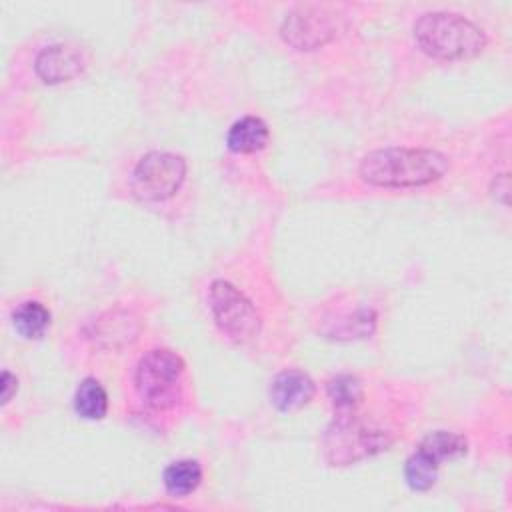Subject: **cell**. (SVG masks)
I'll use <instances>...</instances> for the list:
<instances>
[{
	"mask_svg": "<svg viewBox=\"0 0 512 512\" xmlns=\"http://www.w3.org/2000/svg\"><path fill=\"white\" fill-rule=\"evenodd\" d=\"M414 40L430 58H472L486 46V34L472 20L454 12H428L414 24Z\"/></svg>",
	"mask_w": 512,
	"mask_h": 512,
	"instance_id": "7a4b0ae2",
	"label": "cell"
},
{
	"mask_svg": "<svg viewBox=\"0 0 512 512\" xmlns=\"http://www.w3.org/2000/svg\"><path fill=\"white\" fill-rule=\"evenodd\" d=\"M362 384L352 374H338L328 382V396L338 412H350L362 400Z\"/></svg>",
	"mask_w": 512,
	"mask_h": 512,
	"instance_id": "9a60e30c",
	"label": "cell"
},
{
	"mask_svg": "<svg viewBox=\"0 0 512 512\" xmlns=\"http://www.w3.org/2000/svg\"><path fill=\"white\" fill-rule=\"evenodd\" d=\"M268 138H270V132L262 118L244 116L230 126L226 144L236 154H254L266 148Z\"/></svg>",
	"mask_w": 512,
	"mask_h": 512,
	"instance_id": "9c48e42d",
	"label": "cell"
},
{
	"mask_svg": "<svg viewBox=\"0 0 512 512\" xmlns=\"http://www.w3.org/2000/svg\"><path fill=\"white\" fill-rule=\"evenodd\" d=\"M422 452L432 456L438 464L442 460H454L466 454V440L460 434L446 432V430H436L430 432L418 446Z\"/></svg>",
	"mask_w": 512,
	"mask_h": 512,
	"instance_id": "5bb4252c",
	"label": "cell"
},
{
	"mask_svg": "<svg viewBox=\"0 0 512 512\" xmlns=\"http://www.w3.org/2000/svg\"><path fill=\"white\" fill-rule=\"evenodd\" d=\"M186 178V160L172 152H148L132 170L130 188L142 202H162L172 198Z\"/></svg>",
	"mask_w": 512,
	"mask_h": 512,
	"instance_id": "277c9868",
	"label": "cell"
},
{
	"mask_svg": "<svg viewBox=\"0 0 512 512\" xmlns=\"http://www.w3.org/2000/svg\"><path fill=\"white\" fill-rule=\"evenodd\" d=\"M334 28V18L326 8L300 6L286 16L282 36L298 50H312L326 44L334 36Z\"/></svg>",
	"mask_w": 512,
	"mask_h": 512,
	"instance_id": "8992f818",
	"label": "cell"
},
{
	"mask_svg": "<svg viewBox=\"0 0 512 512\" xmlns=\"http://www.w3.org/2000/svg\"><path fill=\"white\" fill-rule=\"evenodd\" d=\"M34 70L46 84H60L76 78L84 70V60L78 50L64 44H52L38 52Z\"/></svg>",
	"mask_w": 512,
	"mask_h": 512,
	"instance_id": "52a82bcc",
	"label": "cell"
},
{
	"mask_svg": "<svg viewBox=\"0 0 512 512\" xmlns=\"http://www.w3.org/2000/svg\"><path fill=\"white\" fill-rule=\"evenodd\" d=\"M50 320V310L36 300H26L12 312V326L26 340L42 338L50 328Z\"/></svg>",
	"mask_w": 512,
	"mask_h": 512,
	"instance_id": "30bf717a",
	"label": "cell"
},
{
	"mask_svg": "<svg viewBox=\"0 0 512 512\" xmlns=\"http://www.w3.org/2000/svg\"><path fill=\"white\" fill-rule=\"evenodd\" d=\"M16 388H18L16 376H12L8 370H4V372H2V402H4V404L10 402V398H12V394L16 392Z\"/></svg>",
	"mask_w": 512,
	"mask_h": 512,
	"instance_id": "e0dca14e",
	"label": "cell"
},
{
	"mask_svg": "<svg viewBox=\"0 0 512 512\" xmlns=\"http://www.w3.org/2000/svg\"><path fill=\"white\" fill-rule=\"evenodd\" d=\"M448 158L430 148H382L366 154L358 166L364 182L378 188H416L440 180Z\"/></svg>",
	"mask_w": 512,
	"mask_h": 512,
	"instance_id": "6da1fadb",
	"label": "cell"
},
{
	"mask_svg": "<svg viewBox=\"0 0 512 512\" xmlns=\"http://www.w3.org/2000/svg\"><path fill=\"white\" fill-rule=\"evenodd\" d=\"M74 410L86 420H102L108 412V394L96 378H84L74 392Z\"/></svg>",
	"mask_w": 512,
	"mask_h": 512,
	"instance_id": "7c38bea8",
	"label": "cell"
},
{
	"mask_svg": "<svg viewBox=\"0 0 512 512\" xmlns=\"http://www.w3.org/2000/svg\"><path fill=\"white\" fill-rule=\"evenodd\" d=\"M210 312L218 328L236 342H246L260 330V318L252 302L230 282L214 280L208 292Z\"/></svg>",
	"mask_w": 512,
	"mask_h": 512,
	"instance_id": "5b68a950",
	"label": "cell"
},
{
	"mask_svg": "<svg viewBox=\"0 0 512 512\" xmlns=\"http://www.w3.org/2000/svg\"><path fill=\"white\" fill-rule=\"evenodd\" d=\"M184 362L168 348L148 350L136 364L134 386L140 400L154 410L172 408L182 394Z\"/></svg>",
	"mask_w": 512,
	"mask_h": 512,
	"instance_id": "3957f363",
	"label": "cell"
},
{
	"mask_svg": "<svg viewBox=\"0 0 512 512\" xmlns=\"http://www.w3.org/2000/svg\"><path fill=\"white\" fill-rule=\"evenodd\" d=\"M110 334H116V340H122V342H130L132 338H136V328H132V320H126L124 318H116L112 316V320H102L98 330L94 332V336L98 340L102 338H110Z\"/></svg>",
	"mask_w": 512,
	"mask_h": 512,
	"instance_id": "2e32d148",
	"label": "cell"
},
{
	"mask_svg": "<svg viewBox=\"0 0 512 512\" xmlns=\"http://www.w3.org/2000/svg\"><path fill=\"white\" fill-rule=\"evenodd\" d=\"M438 462L428 456L426 452H422L420 448L406 460L404 464V478L406 484L414 490V492H426L434 486L436 478H438Z\"/></svg>",
	"mask_w": 512,
	"mask_h": 512,
	"instance_id": "4fadbf2b",
	"label": "cell"
},
{
	"mask_svg": "<svg viewBox=\"0 0 512 512\" xmlns=\"http://www.w3.org/2000/svg\"><path fill=\"white\" fill-rule=\"evenodd\" d=\"M162 482L170 496L186 498L200 486L202 468L196 460H176L170 466H166L162 474Z\"/></svg>",
	"mask_w": 512,
	"mask_h": 512,
	"instance_id": "8fae6325",
	"label": "cell"
},
{
	"mask_svg": "<svg viewBox=\"0 0 512 512\" xmlns=\"http://www.w3.org/2000/svg\"><path fill=\"white\" fill-rule=\"evenodd\" d=\"M316 386L302 370H284L270 384V400L280 412H294L314 398Z\"/></svg>",
	"mask_w": 512,
	"mask_h": 512,
	"instance_id": "ba28073f",
	"label": "cell"
}]
</instances>
